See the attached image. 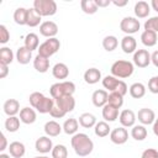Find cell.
I'll return each mask as SVG.
<instances>
[{"mask_svg": "<svg viewBox=\"0 0 158 158\" xmlns=\"http://www.w3.org/2000/svg\"><path fill=\"white\" fill-rule=\"evenodd\" d=\"M70 143H72V147H73L75 154L79 156V157H86L94 149V143L86 133H75V135H73V137L70 139Z\"/></svg>", "mask_w": 158, "mask_h": 158, "instance_id": "cell-1", "label": "cell"}, {"mask_svg": "<svg viewBox=\"0 0 158 158\" xmlns=\"http://www.w3.org/2000/svg\"><path fill=\"white\" fill-rule=\"evenodd\" d=\"M74 91H75V84L73 81H69V80H63V81L56 83L49 88L51 98H53L54 100L59 99L62 96L73 95Z\"/></svg>", "mask_w": 158, "mask_h": 158, "instance_id": "cell-2", "label": "cell"}, {"mask_svg": "<svg viewBox=\"0 0 158 158\" xmlns=\"http://www.w3.org/2000/svg\"><path fill=\"white\" fill-rule=\"evenodd\" d=\"M111 74L116 78H121V79H125V78H128L132 75L133 70H135V67H133V63L128 62V60H123V59H118L116 60L112 65H111Z\"/></svg>", "mask_w": 158, "mask_h": 158, "instance_id": "cell-3", "label": "cell"}, {"mask_svg": "<svg viewBox=\"0 0 158 158\" xmlns=\"http://www.w3.org/2000/svg\"><path fill=\"white\" fill-rule=\"evenodd\" d=\"M102 85L105 89H107L109 91H116L118 94H121L122 96H125L128 91V88L126 85V83L123 80H120L118 78L114 77V75H106L102 79Z\"/></svg>", "mask_w": 158, "mask_h": 158, "instance_id": "cell-4", "label": "cell"}, {"mask_svg": "<svg viewBox=\"0 0 158 158\" xmlns=\"http://www.w3.org/2000/svg\"><path fill=\"white\" fill-rule=\"evenodd\" d=\"M59 48H60V42H59V40L56 38V37H53V38H48V40H46L43 43H41L37 51H38V56L44 57V58L48 59V58L52 57L54 53H57V52L59 51Z\"/></svg>", "mask_w": 158, "mask_h": 158, "instance_id": "cell-5", "label": "cell"}, {"mask_svg": "<svg viewBox=\"0 0 158 158\" xmlns=\"http://www.w3.org/2000/svg\"><path fill=\"white\" fill-rule=\"evenodd\" d=\"M33 9L41 17L52 16L57 12V4L54 0H35Z\"/></svg>", "mask_w": 158, "mask_h": 158, "instance_id": "cell-6", "label": "cell"}, {"mask_svg": "<svg viewBox=\"0 0 158 158\" xmlns=\"http://www.w3.org/2000/svg\"><path fill=\"white\" fill-rule=\"evenodd\" d=\"M139 21L136 19V17H131V16H127V17H123L120 22V28L122 32H125L126 35L131 36L132 33H136L138 30H139Z\"/></svg>", "mask_w": 158, "mask_h": 158, "instance_id": "cell-7", "label": "cell"}, {"mask_svg": "<svg viewBox=\"0 0 158 158\" xmlns=\"http://www.w3.org/2000/svg\"><path fill=\"white\" fill-rule=\"evenodd\" d=\"M133 63L138 68H146L151 63V54L147 49H137L133 53Z\"/></svg>", "mask_w": 158, "mask_h": 158, "instance_id": "cell-8", "label": "cell"}, {"mask_svg": "<svg viewBox=\"0 0 158 158\" xmlns=\"http://www.w3.org/2000/svg\"><path fill=\"white\" fill-rule=\"evenodd\" d=\"M110 139L115 144H123L128 139V132L122 126L121 127H117V128H114L110 132Z\"/></svg>", "mask_w": 158, "mask_h": 158, "instance_id": "cell-9", "label": "cell"}, {"mask_svg": "<svg viewBox=\"0 0 158 158\" xmlns=\"http://www.w3.org/2000/svg\"><path fill=\"white\" fill-rule=\"evenodd\" d=\"M54 101H56V105H57L59 109H62L65 114L73 111L74 107H75V99L73 98V95L62 96V98H59V99H56Z\"/></svg>", "mask_w": 158, "mask_h": 158, "instance_id": "cell-10", "label": "cell"}, {"mask_svg": "<svg viewBox=\"0 0 158 158\" xmlns=\"http://www.w3.org/2000/svg\"><path fill=\"white\" fill-rule=\"evenodd\" d=\"M40 33L47 38H53L58 33V26L53 21H44L40 25Z\"/></svg>", "mask_w": 158, "mask_h": 158, "instance_id": "cell-11", "label": "cell"}, {"mask_svg": "<svg viewBox=\"0 0 158 158\" xmlns=\"http://www.w3.org/2000/svg\"><path fill=\"white\" fill-rule=\"evenodd\" d=\"M35 148H36V151L40 152V153H48V152H52V149H53L52 139H51L48 136H42V137H40V138L36 139Z\"/></svg>", "mask_w": 158, "mask_h": 158, "instance_id": "cell-12", "label": "cell"}, {"mask_svg": "<svg viewBox=\"0 0 158 158\" xmlns=\"http://www.w3.org/2000/svg\"><path fill=\"white\" fill-rule=\"evenodd\" d=\"M118 120L122 127H133L136 122V115L132 110H122L121 114L118 115Z\"/></svg>", "mask_w": 158, "mask_h": 158, "instance_id": "cell-13", "label": "cell"}, {"mask_svg": "<svg viewBox=\"0 0 158 158\" xmlns=\"http://www.w3.org/2000/svg\"><path fill=\"white\" fill-rule=\"evenodd\" d=\"M137 118L138 121L144 126V125H152L156 120V115H154V111L148 109V107H143L138 111L137 114Z\"/></svg>", "mask_w": 158, "mask_h": 158, "instance_id": "cell-14", "label": "cell"}, {"mask_svg": "<svg viewBox=\"0 0 158 158\" xmlns=\"http://www.w3.org/2000/svg\"><path fill=\"white\" fill-rule=\"evenodd\" d=\"M107 99H109V94L106 90H102V89L95 90L93 93V96H91L93 104L96 107H104L107 104Z\"/></svg>", "mask_w": 158, "mask_h": 158, "instance_id": "cell-15", "label": "cell"}, {"mask_svg": "<svg viewBox=\"0 0 158 158\" xmlns=\"http://www.w3.org/2000/svg\"><path fill=\"white\" fill-rule=\"evenodd\" d=\"M121 49L130 54V53H135L137 51V42H136V38L132 37V36H128L126 35L122 40H121Z\"/></svg>", "mask_w": 158, "mask_h": 158, "instance_id": "cell-16", "label": "cell"}, {"mask_svg": "<svg viewBox=\"0 0 158 158\" xmlns=\"http://www.w3.org/2000/svg\"><path fill=\"white\" fill-rule=\"evenodd\" d=\"M2 109H4V112L7 115V117L9 116H16V114L19 111H21L20 110V102L16 99H9V100H6L4 102Z\"/></svg>", "mask_w": 158, "mask_h": 158, "instance_id": "cell-17", "label": "cell"}, {"mask_svg": "<svg viewBox=\"0 0 158 158\" xmlns=\"http://www.w3.org/2000/svg\"><path fill=\"white\" fill-rule=\"evenodd\" d=\"M101 79V72L98 68H89L84 73V80L86 84H96Z\"/></svg>", "mask_w": 158, "mask_h": 158, "instance_id": "cell-18", "label": "cell"}, {"mask_svg": "<svg viewBox=\"0 0 158 158\" xmlns=\"http://www.w3.org/2000/svg\"><path fill=\"white\" fill-rule=\"evenodd\" d=\"M9 152H10V156L14 158H22L25 156L26 148H25V144L22 142L14 141L9 146Z\"/></svg>", "mask_w": 158, "mask_h": 158, "instance_id": "cell-19", "label": "cell"}, {"mask_svg": "<svg viewBox=\"0 0 158 158\" xmlns=\"http://www.w3.org/2000/svg\"><path fill=\"white\" fill-rule=\"evenodd\" d=\"M36 111L33 110V107H23L20 111V120L21 122L26 123V125H31L36 121Z\"/></svg>", "mask_w": 158, "mask_h": 158, "instance_id": "cell-20", "label": "cell"}, {"mask_svg": "<svg viewBox=\"0 0 158 158\" xmlns=\"http://www.w3.org/2000/svg\"><path fill=\"white\" fill-rule=\"evenodd\" d=\"M133 11H135L136 17H138V19H144V17H147V16L149 15L151 7H149V4H148V2L141 0V1H137V2L135 4Z\"/></svg>", "mask_w": 158, "mask_h": 158, "instance_id": "cell-21", "label": "cell"}, {"mask_svg": "<svg viewBox=\"0 0 158 158\" xmlns=\"http://www.w3.org/2000/svg\"><path fill=\"white\" fill-rule=\"evenodd\" d=\"M158 41L157 33L154 31H149V30H144L141 35V42L146 46V47H153L156 46Z\"/></svg>", "mask_w": 158, "mask_h": 158, "instance_id": "cell-22", "label": "cell"}, {"mask_svg": "<svg viewBox=\"0 0 158 158\" xmlns=\"http://www.w3.org/2000/svg\"><path fill=\"white\" fill-rule=\"evenodd\" d=\"M52 74H53V77H54L56 79L63 80V79H67V78H68V75H69V69H68V67H67L64 63H57V64H54L53 68H52Z\"/></svg>", "mask_w": 158, "mask_h": 158, "instance_id": "cell-23", "label": "cell"}, {"mask_svg": "<svg viewBox=\"0 0 158 158\" xmlns=\"http://www.w3.org/2000/svg\"><path fill=\"white\" fill-rule=\"evenodd\" d=\"M62 130H63V127L57 121H53V120L47 121L46 125H44V132H46V135L48 137H56V136H58L62 132Z\"/></svg>", "mask_w": 158, "mask_h": 158, "instance_id": "cell-24", "label": "cell"}, {"mask_svg": "<svg viewBox=\"0 0 158 158\" xmlns=\"http://www.w3.org/2000/svg\"><path fill=\"white\" fill-rule=\"evenodd\" d=\"M102 117L105 121H109V122L115 121L118 117V109L110 104H106L102 107Z\"/></svg>", "mask_w": 158, "mask_h": 158, "instance_id": "cell-25", "label": "cell"}, {"mask_svg": "<svg viewBox=\"0 0 158 158\" xmlns=\"http://www.w3.org/2000/svg\"><path fill=\"white\" fill-rule=\"evenodd\" d=\"M54 105H56V101H54L53 98H47V96H44V98L42 99V101L38 104V106L36 107V110H37L40 114H49Z\"/></svg>", "mask_w": 158, "mask_h": 158, "instance_id": "cell-26", "label": "cell"}, {"mask_svg": "<svg viewBox=\"0 0 158 158\" xmlns=\"http://www.w3.org/2000/svg\"><path fill=\"white\" fill-rule=\"evenodd\" d=\"M16 59L20 64H27L32 59V52L30 49H27L25 46H22L16 52Z\"/></svg>", "mask_w": 158, "mask_h": 158, "instance_id": "cell-27", "label": "cell"}, {"mask_svg": "<svg viewBox=\"0 0 158 158\" xmlns=\"http://www.w3.org/2000/svg\"><path fill=\"white\" fill-rule=\"evenodd\" d=\"M79 125L84 128H91L96 125V117L90 112H84L79 116Z\"/></svg>", "mask_w": 158, "mask_h": 158, "instance_id": "cell-28", "label": "cell"}, {"mask_svg": "<svg viewBox=\"0 0 158 158\" xmlns=\"http://www.w3.org/2000/svg\"><path fill=\"white\" fill-rule=\"evenodd\" d=\"M33 67L37 72L40 73H46L48 69H49V60L44 57H41V56H36L35 59H33Z\"/></svg>", "mask_w": 158, "mask_h": 158, "instance_id": "cell-29", "label": "cell"}, {"mask_svg": "<svg viewBox=\"0 0 158 158\" xmlns=\"http://www.w3.org/2000/svg\"><path fill=\"white\" fill-rule=\"evenodd\" d=\"M78 128H79V122L74 117H70V118L65 120L64 123H63V131L67 135H75Z\"/></svg>", "mask_w": 158, "mask_h": 158, "instance_id": "cell-30", "label": "cell"}, {"mask_svg": "<svg viewBox=\"0 0 158 158\" xmlns=\"http://www.w3.org/2000/svg\"><path fill=\"white\" fill-rule=\"evenodd\" d=\"M25 47L27 49H30L31 52L35 51V49H38V47H40L38 36L36 33H32V32L26 35V37H25Z\"/></svg>", "mask_w": 158, "mask_h": 158, "instance_id": "cell-31", "label": "cell"}, {"mask_svg": "<svg viewBox=\"0 0 158 158\" xmlns=\"http://www.w3.org/2000/svg\"><path fill=\"white\" fill-rule=\"evenodd\" d=\"M146 94V86L142 83H133L130 86V95L133 99H141Z\"/></svg>", "mask_w": 158, "mask_h": 158, "instance_id": "cell-32", "label": "cell"}, {"mask_svg": "<svg viewBox=\"0 0 158 158\" xmlns=\"http://www.w3.org/2000/svg\"><path fill=\"white\" fill-rule=\"evenodd\" d=\"M14 21L20 26L27 25V9L17 7L14 12Z\"/></svg>", "mask_w": 158, "mask_h": 158, "instance_id": "cell-33", "label": "cell"}, {"mask_svg": "<svg viewBox=\"0 0 158 158\" xmlns=\"http://www.w3.org/2000/svg\"><path fill=\"white\" fill-rule=\"evenodd\" d=\"M94 132L98 137H106L107 135H110L111 130H110V126L106 121H99L96 122V125L94 126Z\"/></svg>", "mask_w": 158, "mask_h": 158, "instance_id": "cell-34", "label": "cell"}, {"mask_svg": "<svg viewBox=\"0 0 158 158\" xmlns=\"http://www.w3.org/2000/svg\"><path fill=\"white\" fill-rule=\"evenodd\" d=\"M131 136L136 141H143L147 137V128L143 125H136L131 130Z\"/></svg>", "mask_w": 158, "mask_h": 158, "instance_id": "cell-35", "label": "cell"}, {"mask_svg": "<svg viewBox=\"0 0 158 158\" xmlns=\"http://www.w3.org/2000/svg\"><path fill=\"white\" fill-rule=\"evenodd\" d=\"M14 60V53L9 47H1L0 48V64L9 65Z\"/></svg>", "mask_w": 158, "mask_h": 158, "instance_id": "cell-36", "label": "cell"}, {"mask_svg": "<svg viewBox=\"0 0 158 158\" xmlns=\"http://www.w3.org/2000/svg\"><path fill=\"white\" fill-rule=\"evenodd\" d=\"M20 117L16 116H9L5 121V128L7 132H16L20 128Z\"/></svg>", "mask_w": 158, "mask_h": 158, "instance_id": "cell-37", "label": "cell"}, {"mask_svg": "<svg viewBox=\"0 0 158 158\" xmlns=\"http://www.w3.org/2000/svg\"><path fill=\"white\" fill-rule=\"evenodd\" d=\"M41 22V16L36 12V10L32 9H27V26L30 27H36L38 26Z\"/></svg>", "mask_w": 158, "mask_h": 158, "instance_id": "cell-38", "label": "cell"}, {"mask_svg": "<svg viewBox=\"0 0 158 158\" xmlns=\"http://www.w3.org/2000/svg\"><path fill=\"white\" fill-rule=\"evenodd\" d=\"M117 46H118V40L115 36H106L102 40V47L107 52H112L114 49L117 48Z\"/></svg>", "mask_w": 158, "mask_h": 158, "instance_id": "cell-39", "label": "cell"}, {"mask_svg": "<svg viewBox=\"0 0 158 158\" xmlns=\"http://www.w3.org/2000/svg\"><path fill=\"white\" fill-rule=\"evenodd\" d=\"M80 6H81V10L88 15H93L98 11V5L95 0H81Z\"/></svg>", "mask_w": 158, "mask_h": 158, "instance_id": "cell-40", "label": "cell"}, {"mask_svg": "<svg viewBox=\"0 0 158 158\" xmlns=\"http://www.w3.org/2000/svg\"><path fill=\"white\" fill-rule=\"evenodd\" d=\"M107 104L120 109L122 105H123V96L116 91H112L109 94V99H107Z\"/></svg>", "mask_w": 158, "mask_h": 158, "instance_id": "cell-41", "label": "cell"}, {"mask_svg": "<svg viewBox=\"0 0 158 158\" xmlns=\"http://www.w3.org/2000/svg\"><path fill=\"white\" fill-rule=\"evenodd\" d=\"M68 149L64 144H57L52 149V158H67Z\"/></svg>", "mask_w": 158, "mask_h": 158, "instance_id": "cell-42", "label": "cell"}, {"mask_svg": "<svg viewBox=\"0 0 158 158\" xmlns=\"http://www.w3.org/2000/svg\"><path fill=\"white\" fill-rule=\"evenodd\" d=\"M43 98H44V95H43L42 93H40V91H35V93H32V94L30 95L28 101H30L31 106H32L33 109H36V107L38 106V104L42 101Z\"/></svg>", "mask_w": 158, "mask_h": 158, "instance_id": "cell-43", "label": "cell"}, {"mask_svg": "<svg viewBox=\"0 0 158 158\" xmlns=\"http://www.w3.org/2000/svg\"><path fill=\"white\" fill-rule=\"evenodd\" d=\"M144 30H149V31H154L156 33L158 32V16L151 17L144 22Z\"/></svg>", "mask_w": 158, "mask_h": 158, "instance_id": "cell-44", "label": "cell"}, {"mask_svg": "<svg viewBox=\"0 0 158 158\" xmlns=\"http://www.w3.org/2000/svg\"><path fill=\"white\" fill-rule=\"evenodd\" d=\"M10 40V32L5 25H0V43L5 44Z\"/></svg>", "mask_w": 158, "mask_h": 158, "instance_id": "cell-45", "label": "cell"}, {"mask_svg": "<svg viewBox=\"0 0 158 158\" xmlns=\"http://www.w3.org/2000/svg\"><path fill=\"white\" fill-rule=\"evenodd\" d=\"M148 90L152 94H158V75L152 77L148 81Z\"/></svg>", "mask_w": 158, "mask_h": 158, "instance_id": "cell-46", "label": "cell"}, {"mask_svg": "<svg viewBox=\"0 0 158 158\" xmlns=\"http://www.w3.org/2000/svg\"><path fill=\"white\" fill-rule=\"evenodd\" d=\"M49 115H51L53 118H62V117H64V116H65V112H64L62 109H59L57 105H54V106H53V109L51 110Z\"/></svg>", "mask_w": 158, "mask_h": 158, "instance_id": "cell-47", "label": "cell"}, {"mask_svg": "<svg viewBox=\"0 0 158 158\" xmlns=\"http://www.w3.org/2000/svg\"><path fill=\"white\" fill-rule=\"evenodd\" d=\"M141 158H158V151L154 148H147L143 151Z\"/></svg>", "mask_w": 158, "mask_h": 158, "instance_id": "cell-48", "label": "cell"}, {"mask_svg": "<svg viewBox=\"0 0 158 158\" xmlns=\"http://www.w3.org/2000/svg\"><path fill=\"white\" fill-rule=\"evenodd\" d=\"M7 74H9V65L0 64V78L4 79L7 77Z\"/></svg>", "mask_w": 158, "mask_h": 158, "instance_id": "cell-49", "label": "cell"}, {"mask_svg": "<svg viewBox=\"0 0 158 158\" xmlns=\"http://www.w3.org/2000/svg\"><path fill=\"white\" fill-rule=\"evenodd\" d=\"M0 139H1V143H0V152H4L7 147V141H6V137L4 133L0 135Z\"/></svg>", "mask_w": 158, "mask_h": 158, "instance_id": "cell-50", "label": "cell"}, {"mask_svg": "<svg viewBox=\"0 0 158 158\" xmlns=\"http://www.w3.org/2000/svg\"><path fill=\"white\" fill-rule=\"evenodd\" d=\"M98 7H106L111 4V0H95Z\"/></svg>", "mask_w": 158, "mask_h": 158, "instance_id": "cell-51", "label": "cell"}, {"mask_svg": "<svg viewBox=\"0 0 158 158\" xmlns=\"http://www.w3.org/2000/svg\"><path fill=\"white\" fill-rule=\"evenodd\" d=\"M151 62L154 64V67L158 68V51H154V52L151 54Z\"/></svg>", "mask_w": 158, "mask_h": 158, "instance_id": "cell-52", "label": "cell"}, {"mask_svg": "<svg viewBox=\"0 0 158 158\" xmlns=\"http://www.w3.org/2000/svg\"><path fill=\"white\" fill-rule=\"evenodd\" d=\"M114 5H116V6H118V7H122V6H126L127 5V0H123V1H116V0H114V1H111Z\"/></svg>", "mask_w": 158, "mask_h": 158, "instance_id": "cell-53", "label": "cell"}, {"mask_svg": "<svg viewBox=\"0 0 158 158\" xmlns=\"http://www.w3.org/2000/svg\"><path fill=\"white\" fill-rule=\"evenodd\" d=\"M153 133L158 137V118H156L153 122Z\"/></svg>", "mask_w": 158, "mask_h": 158, "instance_id": "cell-54", "label": "cell"}, {"mask_svg": "<svg viewBox=\"0 0 158 158\" xmlns=\"http://www.w3.org/2000/svg\"><path fill=\"white\" fill-rule=\"evenodd\" d=\"M151 6L156 12H158V0H152L151 1Z\"/></svg>", "mask_w": 158, "mask_h": 158, "instance_id": "cell-55", "label": "cell"}, {"mask_svg": "<svg viewBox=\"0 0 158 158\" xmlns=\"http://www.w3.org/2000/svg\"><path fill=\"white\" fill-rule=\"evenodd\" d=\"M0 158H10V156L9 154H5V153H1L0 154Z\"/></svg>", "mask_w": 158, "mask_h": 158, "instance_id": "cell-56", "label": "cell"}, {"mask_svg": "<svg viewBox=\"0 0 158 158\" xmlns=\"http://www.w3.org/2000/svg\"><path fill=\"white\" fill-rule=\"evenodd\" d=\"M33 158H49V157H46V156H42V157H33Z\"/></svg>", "mask_w": 158, "mask_h": 158, "instance_id": "cell-57", "label": "cell"}]
</instances>
